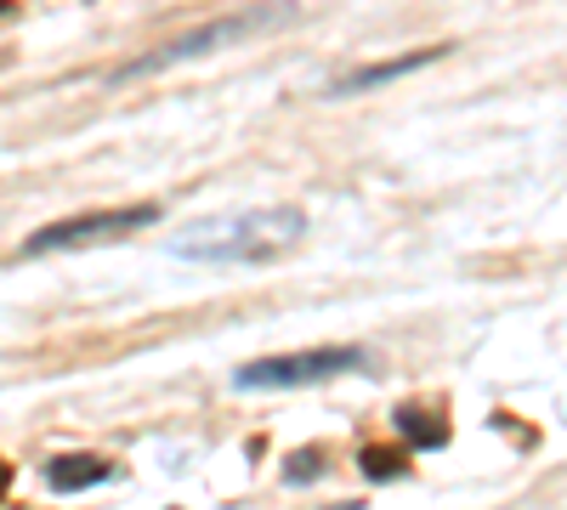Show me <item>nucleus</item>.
Returning <instances> with one entry per match:
<instances>
[{
    "label": "nucleus",
    "mask_w": 567,
    "mask_h": 510,
    "mask_svg": "<svg viewBox=\"0 0 567 510\" xmlns=\"http://www.w3.org/2000/svg\"><path fill=\"white\" fill-rule=\"evenodd\" d=\"M363 471L374 482H386V477H403V454H381V448H363Z\"/></svg>",
    "instance_id": "6e6552de"
},
{
    "label": "nucleus",
    "mask_w": 567,
    "mask_h": 510,
    "mask_svg": "<svg viewBox=\"0 0 567 510\" xmlns=\"http://www.w3.org/2000/svg\"><path fill=\"white\" fill-rule=\"evenodd\" d=\"M159 221V205H125V210H97V216H74V221H52L23 244V256H45V250H91V244H114L136 227Z\"/></svg>",
    "instance_id": "20e7f679"
},
{
    "label": "nucleus",
    "mask_w": 567,
    "mask_h": 510,
    "mask_svg": "<svg viewBox=\"0 0 567 510\" xmlns=\"http://www.w3.org/2000/svg\"><path fill=\"white\" fill-rule=\"evenodd\" d=\"M284 18H290V7H284V0H267V7H250V12L216 18V23H205V29H187V34H176V40L154 45V52L131 58V63H125L114 80H136V74H154V69L187 63V58H199V52H221V45H233V40H250V34H261V29L284 23Z\"/></svg>",
    "instance_id": "f03ea898"
},
{
    "label": "nucleus",
    "mask_w": 567,
    "mask_h": 510,
    "mask_svg": "<svg viewBox=\"0 0 567 510\" xmlns=\"http://www.w3.org/2000/svg\"><path fill=\"white\" fill-rule=\"evenodd\" d=\"M109 477H114V466H109V459H91V454L45 459V488H52V493H85V488H97Z\"/></svg>",
    "instance_id": "39448f33"
},
{
    "label": "nucleus",
    "mask_w": 567,
    "mask_h": 510,
    "mask_svg": "<svg viewBox=\"0 0 567 510\" xmlns=\"http://www.w3.org/2000/svg\"><path fill=\"white\" fill-rule=\"evenodd\" d=\"M449 45H432V52H409V58H398V63H369V69H358V74H347V80H336L329 91H341V97H352V91H369V85H386V80H398V74H414V69H425L432 58H443Z\"/></svg>",
    "instance_id": "423d86ee"
},
{
    "label": "nucleus",
    "mask_w": 567,
    "mask_h": 510,
    "mask_svg": "<svg viewBox=\"0 0 567 510\" xmlns=\"http://www.w3.org/2000/svg\"><path fill=\"white\" fill-rule=\"evenodd\" d=\"M398 431H403L414 448H437V443H449V426H443V420H432V414L414 408V403H403V408H398Z\"/></svg>",
    "instance_id": "0eeeda50"
},
{
    "label": "nucleus",
    "mask_w": 567,
    "mask_h": 510,
    "mask_svg": "<svg viewBox=\"0 0 567 510\" xmlns=\"http://www.w3.org/2000/svg\"><path fill=\"white\" fill-rule=\"evenodd\" d=\"M341 510H358V504H341Z\"/></svg>",
    "instance_id": "1a4fd4ad"
},
{
    "label": "nucleus",
    "mask_w": 567,
    "mask_h": 510,
    "mask_svg": "<svg viewBox=\"0 0 567 510\" xmlns=\"http://www.w3.org/2000/svg\"><path fill=\"white\" fill-rule=\"evenodd\" d=\"M301 233H307V216L278 205V210H250V216L194 221L187 233L171 239V250L187 261H272L284 250H296Z\"/></svg>",
    "instance_id": "f257e3e1"
},
{
    "label": "nucleus",
    "mask_w": 567,
    "mask_h": 510,
    "mask_svg": "<svg viewBox=\"0 0 567 510\" xmlns=\"http://www.w3.org/2000/svg\"><path fill=\"white\" fill-rule=\"evenodd\" d=\"M363 368V352L358 346H318V352H284V357H261V363H245L233 386L245 392H284V386H323L336 375H352Z\"/></svg>",
    "instance_id": "7ed1b4c3"
}]
</instances>
